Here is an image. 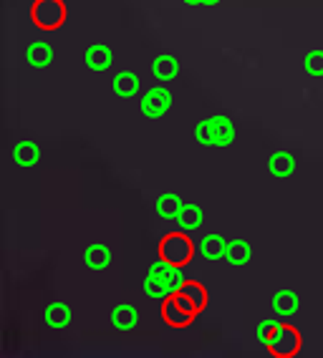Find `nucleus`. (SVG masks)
<instances>
[{"label": "nucleus", "instance_id": "nucleus-3", "mask_svg": "<svg viewBox=\"0 0 323 358\" xmlns=\"http://www.w3.org/2000/svg\"><path fill=\"white\" fill-rule=\"evenodd\" d=\"M192 255H194V243L189 240V232L177 230V232H169V235L162 237L159 257H164V260L185 268V265L192 260Z\"/></svg>", "mask_w": 323, "mask_h": 358}, {"label": "nucleus", "instance_id": "nucleus-2", "mask_svg": "<svg viewBox=\"0 0 323 358\" xmlns=\"http://www.w3.org/2000/svg\"><path fill=\"white\" fill-rule=\"evenodd\" d=\"M194 139L202 147H230L235 141V124L222 114L207 116L194 127Z\"/></svg>", "mask_w": 323, "mask_h": 358}, {"label": "nucleus", "instance_id": "nucleus-14", "mask_svg": "<svg viewBox=\"0 0 323 358\" xmlns=\"http://www.w3.org/2000/svg\"><path fill=\"white\" fill-rule=\"evenodd\" d=\"M26 61L33 66V69H45V66L53 64V48L51 43H45V41H36V43L28 45L26 51Z\"/></svg>", "mask_w": 323, "mask_h": 358}, {"label": "nucleus", "instance_id": "nucleus-15", "mask_svg": "<svg viewBox=\"0 0 323 358\" xmlns=\"http://www.w3.org/2000/svg\"><path fill=\"white\" fill-rule=\"evenodd\" d=\"M200 252L207 260H222L227 252V240L222 235H217V232H210V235L202 237Z\"/></svg>", "mask_w": 323, "mask_h": 358}, {"label": "nucleus", "instance_id": "nucleus-22", "mask_svg": "<svg viewBox=\"0 0 323 358\" xmlns=\"http://www.w3.org/2000/svg\"><path fill=\"white\" fill-rule=\"evenodd\" d=\"M177 224H180V230H185V232L200 230V224H202V210L197 205H185V210H182L180 217H177Z\"/></svg>", "mask_w": 323, "mask_h": 358}, {"label": "nucleus", "instance_id": "nucleus-9", "mask_svg": "<svg viewBox=\"0 0 323 358\" xmlns=\"http://www.w3.org/2000/svg\"><path fill=\"white\" fill-rule=\"evenodd\" d=\"M84 61L91 71H96V73H103V71H109L111 64H114V53H111L109 45L103 43H94L86 48L84 53Z\"/></svg>", "mask_w": 323, "mask_h": 358}, {"label": "nucleus", "instance_id": "nucleus-6", "mask_svg": "<svg viewBox=\"0 0 323 358\" xmlns=\"http://www.w3.org/2000/svg\"><path fill=\"white\" fill-rule=\"evenodd\" d=\"M172 91L167 86H152L142 96V114L147 119H159L172 109Z\"/></svg>", "mask_w": 323, "mask_h": 358}, {"label": "nucleus", "instance_id": "nucleus-8", "mask_svg": "<svg viewBox=\"0 0 323 358\" xmlns=\"http://www.w3.org/2000/svg\"><path fill=\"white\" fill-rule=\"evenodd\" d=\"M271 308H273V313L278 315V318H291V315L298 313V308H301V298H298L296 290H278V293L273 295V301H271Z\"/></svg>", "mask_w": 323, "mask_h": 358}, {"label": "nucleus", "instance_id": "nucleus-26", "mask_svg": "<svg viewBox=\"0 0 323 358\" xmlns=\"http://www.w3.org/2000/svg\"><path fill=\"white\" fill-rule=\"evenodd\" d=\"M187 6H202V0H185Z\"/></svg>", "mask_w": 323, "mask_h": 358}, {"label": "nucleus", "instance_id": "nucleus-12", "mask_svg": "<svg viewBox=\"0 0 323 358\" xmlns=\"http://www.w3.org/2000/svg\"><path fill=\"white\" fill-rule=\"evenodd\" d=\"M177 73H180V61L172 53H162L152 61V76L157 81H172V78H177Z\"/></svg>", "mask_w": 323, "mask_h": 358}, {"label": "nucleus", "instance_id": "nucleus-20", "mask_svg": "<svg viewBox=\"0 0 323 358\" xmlns=\"http://www.w3.org/2000/svg\"><path fill=\"white\" fill-rule=\"evenodd\" d=\"M182 210H185V205H182V199L177 197L175 192L162 194V197L157 199V215H159L162 220H177Z\"/></svg>", "mask_w": 323, "mask_h": 358}, {"label": "nucleus", "instance_id": "nucleus-23", "mask_svg": "<svg viewBox=\"0 0 323 358\" xmlns=\"http://www.w3.org/2000/svg\"><path fill=\"white\" fill-rule=\"evenodd\" d=\"M303 69H306V73H310V76H323V51L321 48H313V51L306 53Z\"/></svg>", "mask_w": 323, "mask_h": 358}, {"label": "nucleus", "instance_id": "nucleus-5", "mask_svg": "<svg viewBox=\"0 0 323 358\" xmlns=\"http://www.w3.org/2000/svg\"><path fill=\"white\" fill-rule=\"evenodd\" d=\"M265 348H268L273 356L291 358V356H296V353L301 351V336H298L296 328L280 320L278 326H275V331L271 333V338L265 341Z\"/></svg>", "mask_w": 323, "mask_h": 358}, {"label": "nucleus", "instance_id": "nucleus-11", "mask_svg": "<svg viewBox=\"0 0 323 358\" xmlns=\"http://www.w3.org/2000/svg\"><path fill=\"white\" fill-rule=\"evenodd\" d=\"M162 315H164V320H167V326H172V328H187L189 323H192V318H194L189 310H185V308L180 306V301H177L175 295L164 301Z\"/></svg>", "mask_w": 323, "mask_h": 358}, {"label": "nucleus", "instance_id": "nucleus-25", "mask_svg": "<svg viewBox=\"0 0 323 358\" xmlns=\"http://www.w3.org/2000/svg\"><path fill=\"white\" fill-rule=\"evenodd\" d=\"M220 0H202V6H207V8H213V6H217Z\"/></svg>", "mask_w": 323, "mask_h": 358}, {"label": "nucleus", "instance_id": "nucleus-19", "mask_svg": "<svg viewBox=\"0 0 323 358\" xmlns=\"http://www.w3.org/2000/svg\"><path fill=\"white\" fill-rule=\"evenodd\" d=\"M84 262L91 270H106L111 265V250L106 245H89L84 252Z\"/></svg>", "mask_w": 323, "mask_h": 358}, {"label": "nucleus", "instance_id": "nucleus-24", "mask_svg": "<svg viewBox=\"0 0 323 358\" xmlns=\"http://www.w3.org/2000/svg\"><path fill=\"white\" fill-rule=\"evenodd\" d=\"M280 320L278 318H265V320H260L258 323V331H255V338L260 341V343L265 345V341L271 338V333L275 331V326H278Z\"/></svg>", "mask_w": 323, "mask_h": 358}, {"label": "nucleus", "instance_id": "nucleus-18", "mask_svg": "<svg viewBox=\"0 0 323 358\" xmlns=\"http://www.w3.org/2000/svg\"><path fill=\"white\" fill-rule=\"evenodd\" d=\"M139 323V313L134 306H117L111 310V326L117 331H131Z\"/></svg>", "mask_w": 323, "mask_h": 358}, {"label": "nucleus", "instance_id": "nucleus-13", "mask_svg": "<svg viewBox=\"0 0 323 358\" xmlns=\"http://www.w3.org/2000/svg\"><path fill=\"white\" fill-rule=\"evenodd\" d=\"M268 169H271L273 177L288 179L296 172V157L291 152H273L271 159H268Z\"/></svg>", "mask_w": 323, "mask_h": 358}, {"label": "nucleus", "instance_id": "nucleus-21", "mask_svg": "<svg viewBox=\"0 0 323 358\" xmlns=\"http://www.w3.org/2000/svg\"><path fill=\"white\" fill-rule=\"evenodd\" d=\"M38 157H41V152L33 141H20V144L13 147V162L20 166H33L38 162Z\"/></svg>", "mask_w": 323, "mask_h": 358}, {"label": "nucleus", "instance_id": "nucleus-10", "mask_svg": "<svg viewBox=\"0 0 323 358\" xmlns=\"http://www.w3.org/2000/svg\"><path fill=\"white\" fill-rule=\"evenodd\" d=\"M111 89H114L117 96L131 99L139 94L142 81H139V76H136L134 71H119V73H114V78H111Z\"/></svg>", "mask_w": 323, "mask_h": 358}, {"label": "nucleus", "instance_id": "nucleus-17", "mask_svg": "<svg viewBox=\"0 0 323 358\" xmlns=\"http://www.w3.org/2000/svg\"><path fill=\"white\" fill-rule=\"evenodd\" d=\"M250 257H252V248H250L247 240L238 237V240H230V243H227L225 260L230 262V265H247Z\"/></svg>", "mask_w": 323, "mask_h": 358}, {"label": "nucleus", "instance_id": "nucleus-7", "mask_svg": "<svg viewBox=\"0 0 323 358\" xmlns=\"http://www.w3.org/2000/svg\"><path fill=\"white\" fill-rule=\"evenodd\" d=\"M175 298L180 301V306L185 308V310H189L192 315L202 313L207 308V290L194 280H185V285H182Z\"/></svg>", "mask_w": 323, "mask_h": 358}, {"label": "nucleus", "instance_id": "nucleus-1", "mask_svg": "<svg viewBox=\"0 0 323 358\" xmlns=\"http://www.w3.org/2000/svg\"><path fill=\"white\" fill-rule=\"evenodd\" d=\"M182 285H185V273H182L180 265L164 260V257L149 265L147 278H144V293L149 298L164 303L167 298L180 293Z\"/></svg>", "mask_w": 323, "mask_h": 358}, {"label": "nucleus", "instance_id": "nucleus-4", "mask_svg": "<svg viewBox=\"0 0 323 358\" xmlns=\"http://www.w3.org/2000/svg\"><path fill=\"white\" fill-rule=\"evenodd\" d=\"M31 20L41 31H59L66 23V3L64 0H36L31 6Z\"/></svg>", "mask_w": 323, "mask_h": 358}, {"label": "nucleus", "instance_id": "nucleus-16", "mask_svg": "<svg viewBox=\"0 0 323 358\" xmlns=\"http://www.w3.org/2000/svg\"><path fill=\"white\" fill-rule=\"evenodd\" d=\"M43 318H45V323H48L51 328L61 331V328H66L69 323H71V308L66 306V303L56 301V303H51V306L45 308Z\"/></svg>", "mask_w": 323, "mask_h": 358}]
</instances>
